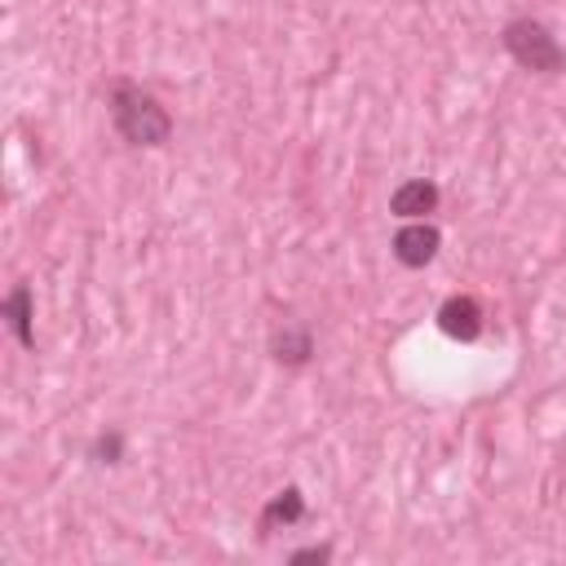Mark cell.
Here are the masks:
<instances>
[{"instance_id": "obj_1", "label": "cell", "mask_w": 566, "mask_h": 566, "mask_svg": "<svg viewBox=\"0 0 566 566\" xmlns=\"http://www.w3.org/2000/svg\"><path fill=\"white\" fill-rule=\"evenodd\" d=\"M111 119L133 146H164L172 137V115L137 84H115L111 93Z\"/></svg>"}, {"instance_id": "obj_2", "label": "cell", "mask_w": 566, "mask_h": 566, "mask_svg": "<svg viewBox=\"0 0 566 566\" xmlns=\"http://www.w3.org/2000/svg\"><path fill=\"white\" fill-rule=\"evenodd\" d=\"M504 49H509L526 71L553 75V71L566 66V53H562L557 35H553L548 27H539V22H531V18H517V22L504 27Z\"/></svg>"}, {"instance_id": "obj_3", "label": "cell", "mask_w": 566, "mask_h": 566, "mask_svg": "<svg viewBox=\"0 0 566 566\" xmlns=\"http://www.w3.org/2000/svg\"><path fill=\"white\" fill-rule=\"evenodd\" d=\"M438 230L433 226H424V221H407L398 234H394V256L402 261V265H429L433 256H438Z\"/></svg>"}, {"instance_id": "obj_4", "label": "cell", "mask_w": 566, "mask_h": 566, "mask_svg": "<svg viewBox=\"0 0 566 566\" xmlns=\"http://www.w3.org/2000/svg\"><path fill=\"white\" fill-rule=\"evenodd\" d=\"M438 323H442L447 336L473 340V336L482 332V305H478L473 296H447L442 310H438Z\"/></svg>"}, {"instance_id": "obj_5", "label": "cell", "mask_w": 566, "mask_h": 566, "mask_svg": "<svg viewBox=\"0 0 566 566\" xmlns=\"http://www.w3.org/2000/svg\"><path fill=\"white\" fill-rule=\"evenodd\" d=\"M389 208H394V217H402V221H420L424 212L438 208V186L424 181V177H420V181H402V186L394 190Z\"/></svg>"}, {"instance_id": "obj_6", "label": "cell", "mask_w": 566, "mask_h": 566, "mask_svg": "<svg viewBox=\"0 0 566 566\" xmlns=\"http://www.w3.org/2000/svg\"><path fill=\"white\" fill-rule=\"evenodd\" d=\"M310 354H314V340H310L305 327H287V332L274 336V358H279V363L301 367V363H310Z\"/></svg>"}, {"instance_id": "obj_7", "label": "cell", "mask_w": 566, "mask_h": 566, "mask_svg": "<svg viewBox=\"0 0 566 566\" xmlns=\"http://www.w3.org/2000/svg\"><path fill=\"white\" fill-rule=\"evenodd\" d=\"M301 513H305V500H301V491L296 486H287V491H279L270 504H265V513H261V526L270 531V526H292V522H301Z\"/></svg>"}, {"instance_id": "obj_8", "label": "cell", "mask_w": 566, "mask_h": 566, "mask_svg": "<svg viewBox=\"0 0 566 566\" xmlns=\"http://www.w3.org/2000/svg\"><path fill=\"white\" fill-rule=\"evenodd\" d=\"M4 314H9L13 336L31 349V345H35V332H31V292H27V287H13V292H9V301H4Z\"/></svg>"}, {"instance_id": "obj_9", "label": "cell", "mask_w": 566, "mask_h": 566, "mask_svg": "<svg viewBox=\"0 0 566 566\" xmlns=\"http://www.w3.org/2000/svg\"><path fill=\"white\" fill-rule=\"evenodd\" d=\"M119 451H124V438H119V433H106V438L93 442V455H106V464H115Z\"/></svg>"}, {"instance_id": "obj_10", "label": "cell", "mask_w": 566, "mask_h": 566, "mask_svg": "<svg viewBox=\"0 0 566 566\" xmlns=\"http://www.w3.org/2000/svg\"><path fill=\"white\" fill-rule=\"evenodd\" d=\"M327 557H332V548H323V544H318V548H296V553H292V562H327Z\"/></svg>"}]
</instances>
